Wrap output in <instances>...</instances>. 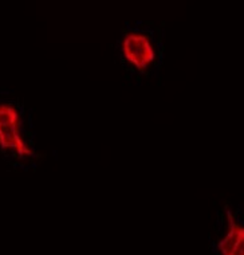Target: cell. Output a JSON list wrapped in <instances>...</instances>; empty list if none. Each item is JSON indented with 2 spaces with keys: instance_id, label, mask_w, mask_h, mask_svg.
<instances>
[{
  "instance_id": "1",
  "label": "cell",
  "mask_w": 244,
  "mask_h": 255,
  "mask_svg": "<svg viewBox=\"0 0 244 255\" xmlns=\"http://www.w3.org/2000/svg\"><path fill=\"white\" fill-rule=\"evenodd\" d=\"M0 148L11 150L19 157L34 154L32 149L23 140L19 112L9 104H0Z\"/></svg>"
},
{
  "instance_id": "2",
  "label": "cell",
  "mask_w": 244,
  "mask_h": 255,
  "mask_svg": "<svg viewBox=\"0 0 244 255\" xmlns=\"http://www.w3.org/2000/svg\"><path fill=\"white\" fill-rule=\"evenodd\" d=\"M122 55L135 70L146 71L156 61V49L152 39L141 31H129L121 43Z\"/></svg>"
},
{
  "instance_id": "3",
  "label": "cell",
  "mask_w": 244,
  "mask_h": 255,
  "mask_svg": "<svg viewBox=\"0 0 244 255\" xmlns=\"http://www.w3.org/2000/svg\"><path fill=\"white\" fill-rule=\"evenodd\" d=\"M227 233L219 242L222 255H244V225L239 223L231 210H227Z\"/></svg>"
}]
</instances>
